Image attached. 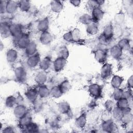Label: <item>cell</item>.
Returning a JSON list of instances; mask_svg holds the SVG:
<instances>
[{
	"mask_svg": "<svg viewBox=\"0 0 133 133\" xmlns=\"http://www.w3.org/2000/svg\"><path fill=\"white\" fill-rule=\"evenodd\" d=\"M114 36V26L111 23H109L103 28L100 38L103 43L107 44L113 38Z\"/></svg>",
	"mask_w": 133,
	"mask_h": 133,
	"instance_id": "1",
	"label": "cell"
},
{
	"mask_svg": "<svg viewBox=\"0 0 133 133\" xmlns=\"http://www.w3.org/2000/svg\"><path fill=\"white\" fill-rule=\"evenodd\" d=\"M17 47L22 50H24L31 42L30 35L27 33H24L19 38L15 39Z\"/></svg>",
	"mask_w": 133,
	"mask_h": 133,
	"instance_id": "2",
	"label": "cell"
},
{
	"mask_svg": "<svg viewBox=\"0 0 133 133\" xmlns=\"http://www.w3.org/2000/svg\"><path fill=\"white\" fill-rule=\"evenodd\" d=\"M88 91L90 96L92 98L98 99L102 95V87L97 83H92L89 85Z\"/></svg>",
	"mask_w": 133,
	"mask_h": 133,
	"instance_id": "3",
	"label": "cell"
},
{
	"mask_svg": "<svg viewBox=\"0 0 133 133\" xmlns=\"http://www.w3.org/2000/svg\"><path fill=\"white\" fill-rule=\"evenodd\" d=\"M10 32L14 39L19 38L24 33L23 25L19 23H12L10 25Z\"/></svg>",
	"mask_w": 133,
	"mask_h": 133,
	"instance_id": "4",
	"label": "cell"
},
{
	"mask_svg": "<svg viewBox=\"0 0 133 133\" xmlns=\"http://www.w3.org/2000/svg\"><path fill=\"white\" fill-rule=\"evenodd\" d=\"M94 58L96 61L101 64L107 62L108 54L107 51L103 48H98L94 52Z\"/></svg>",
	"mask_w": 133,
	"mask_h": 133,
	"instance_id": "5",
	"label": "cell"
},
{
	"mask_svg": "<svg viewBox=\"0 0 133 133\" xmlns=\"http://www.w3.org/2000/svg\"><path fill=\"white\" fill-rule=\"evenodd\" d=\"M67 63V59L57 57L52 63V69L56 73H59L63 70Z\"/></svg>",
	"mask_w": 133,
	"mask_h": 133,
	"instance_id": "6",
	"label": "cell"
},
{
	"mask_svg": "<svg viewBox=\"0 0 133 133\" xmlns=\"http://www.w3.org/2000/svg\"><path fill=\"white\" fill-rule=\"evenodd\" d=\"M101 129L106 132H112L116 131L117 126L112 118L103 120L101 125Z\"/></svg>",
	"mask_w": 133,
	"mask_h": 133,
	"instance_id": "7",
	"label": "cell"
},
{
	"mask_svg": "<svg viewBox=\"0 0 133 133\" xmlns=\"http://www.w3.org/2000/svg\"><path fill=\"white\" fill-rule=\"evenodd\" d=\"M41 60L40 54L37 52L36 54L27 57L26 65L30 69H34L38 66Z\"/></svg>",
	"mask_w": 133,
	"mask_h": 133,
	"instance_id": "8",
	"label": "cell"
},
{
	"mask_svg": "<svg viewBox=\"0 0 133 133\" xmlns=\"http://www.w3.org/2000/svg\"><path fill=\"white\" fill-rule=\"evenodd\" d=\"M113 65L111 63L106 62L102 65L100 69V76L103 79L109 78L113 73Z\"/></svg>",
	"mask_w": 133,
	"mask_h": 133,
	"instance_id": "9",
	"label": "cell"
},
{
	"mask_svg": "<svg viewBox=\"0 0 133 133\" xmlns=\"http://www.w3.org/2000/svg\"><path fill=\"white\" fill-rule=\"evenodd\" d=\"M34 82L38 85H45L48 81V74L47 71L40 70L38 71L34 76Z\"/></svg>",
	"mask_w": 133,
	"mask_h": 133,
	"instance_id": "10",
	"label": "cell"
},
{
	"mask_svg": "<svg viewBox=\"0 0 133 133\" xmlns=\"http://www.w3.org/2000/svg\"><path fill=\"white\" fill-rule=\"evenodd\" d=\"M14 76L15 79L18 82H24L27 76V72L25 69L22 66L16 67L14 70Z\"/></svg>",
	"mask_w": 133,
	"mask_h": 133,
	"instance_id": "11",
	"label": "cell"
},
{
	"mask_svg": "<svg viewBox=\"0 0 133 133\" xmlns=\"http://www.w3.org/2000/svg\"><path fill=\"white\" fill-rule=\"evenodd\" d=\"M18 57V51L15 48H9L6 52V59L9 64L15 63L17 61Z\"/></svg>",
	"mask_w": 133,
	"mask_h": 133,
	"instance_id": "12",
	"label": "cell"
},
{
	"mask_svg": "<svg viewBox=\"0 0 133 133\" xmlns=\"http://www.w3.org/2000/svg\"><path fill=\"white\" fill-rule=\"evenodd\" d=\"M104 11L101 7H96L91 11V16L94 22L98 23L104 17Z\"/></svg>",
	"mask_w": 133,
	"mask_h": 133,
	"instance_id": "13",
	"label": "cell"
},
{
	"mask_svg": "<svg viewBox=\"0 0 133 133\" xmlns=\"http://www.w3.org/2000/svg\"><path fill=\"white\" fill-rule=\"evenodd\" d=\"M26 99L32 104L36 101L38 98V94L37 88H29L24 93Z\"/></svg>",
	"mask_w": 133,
	"mask_h": 133,
	"instance_id": "14",
	"label": "cell"
},
{
	"mask_svg": "<svg viewBox=\"0 0 133 133\" xmlns=\"http://www.w3.org/2000/svg\"><path fill=\"white\" fill-rule=\"evenodd\" d=\"M11 24V23L5 21H1L0 33L2 38H7L11 36L10 32V25Z\"/></svg>",
	"mask_w": 133,
	"mask_h": 133,
	"instance_id": "15",
	"label": "cell"
},
{
	"mask_svg": "<svg viewBox=\"0 0 133 133\" xmlns=\"http://www.w3.org/2000/svg\"><path fill=\"white\" fill-rule=\"evenodd\" d=\"M39 42L43 45H48L53 41V36L48 31L41 32L39 36Z\"/></svg>",
	"mask_w": 133,
	"mask_h": 133,
	"instance_id": "16",
	"label": "cell"
},
{
	"mask_svg": "<svg viewBox=\"0 0 133 133\" xmlns=\"http://www.w3.org/2000/svg\"><path fill=\"white\" fill-rule=\"evenodd\" d=\"M13 112L14 116L19 119L28 112V110L26 106L23 104H17L14 108Z\"/></svg>",
	"mask_w": 133,
	"mask_h": 133,
	"instance_id": "17",
	"label": "cell"
},
{
	"mask_svg": "<svg viewBox=\"0 0 133 133\" xmlns=\"http://www.w3.org/2000/svg\"><path fill=\"white\" fill-rule=\"evenodd\" d=\"M123 51L117 45L115 44L111 46L109 49V54L111 57L115 60L120 59L123 56Z\"/></svg>",
	"mask_w": 133,
	"mask_h": 133,
	"instance_id": "18",
	"label": "cell"
},
{
	"mask_svg": "<svg viewBox=\"0 0 133 133\" xmlns=\"http://www.w3.org/2000/svg\"><path fill=\"white\" fill-rule=\"evenodd\" d=\"M52 61L49 56H45L41 59L38 65L40 70L47 71L52 67Z\"/></svg>",
	"mask_w": 133,
	"mask_h": 133,
	"instance_id": "19",
	"label": "cell"
},
{
	"mask_svg": "<svg viewBox=\"0 0 133 133\" xmlns=\"http://www.w3.org/2000/svg\"><path fill=\"white\" fill-rule=\"evenodd\" d=\"M87 123V115L85 113H83L77 117L74 122L75 126L79 129L84 128Z\"/></svg>",
	"mask_w": 133,
	"mask_h": 133,
	"instance_id": "20",
	"label": "cell"
},
{
	"mask_svg": "<svg viewBox=\"0 0 133 133\" xmlns=\"http://www.w3.org/2000/svg\"><path fill=\"white\" fill-rule=\"evenodd\" d=\"M50 25V22L49 18L48 17H45L41 20H40L37 24V30L41 32L47 31L49 30Z\"/></svg>",
	"mask_w": 133,
	"mask_h": 133,
	"instance_id": "21",
	"label": "cell"
},
{
	"mask_svg": "<svg viewBox=\"0 0 133 133\" xmlns=\"http://www.w3.org/2000/svg\"><path fill=\"white\" fill-rule=\"evenodd\" d=\"M64 5L61 1H52L50 3V8L54 13L59 14L63 9Z\"/></svg>",
	"mask_w": 133,
	"mask_h": 133,
	"instance_id": "22",
	"label": "cell"
},
{
	"mask_svg": "<svg viewBox=\"0 0 133 133\" xmlns=\"http://www.w3.org/2000/svg\"><path fill=\"white\" fill-rule=\"evenodd\" d=\"M18 9H19L18 1H7L6 14L12 15L17 12Z\"/></svg>",
	"mask_w": 133,
	"mask_h": 133,
	"instance_id": "23",
	"label": "cell"
},
{
	"mask_svg": "<svg viewBox=\"0 0 133 133\" xmlns=\"http://www.w3.org/2000/svg\"><path fill=\"white\" fill-rule=\"evenodd\" d=\"M85 32L86 34L89 36H95L99 32L98 24L93 22L86 25Z\"/></svg>",
	"mask_w": 133,
	"mask_h": 133,
	"instance_id": "24",
	"label": "cell"
},
{
	"mask_svg": "<svg viewBox=\"0 0 133 133\" xmlns=\"http://www.w3.org/2000/svg\"><path fill=\"white\" fill-rule=\"evenodd\" d=\"M124 81V78L118 75H114L110 81V85L113 89L121 88Z\"/></svg>",
	"mask_w": 133,
	"mask_h": 133,
	"instance_id": "25",
	"label": "cell"
},
{
	"mask_svg": "<svg viewBox=\"0 0 133 133\" xmlns=\"http://www.w3.org/2000/svg\"><path fill=\"white\" fill-rule=\"evenodd\" d=\"M37 91L39 98L44 99L50 97V88L46 85L38 86Z\"/></svg>",
	"mask_w": 133,
	"mask_h": 133,
	"instance_id": "26",
	"label": "cell"
},
{
	"mask_svg": "<svg viewBox=\"0 0 133 133\" xmlns=\"http://www.w3.org/2000/svg\"><path fill=\"white\" fill-rule=\"evenodd\" d=\"M24 52L27 57L36 54L37 52V46L35 42L31 41L24 49Z\"/></svg>",
	"mask_w": 133,
	"mask_h": 133,
	"instance_id": "27",
	"label": "cell"
},
{
	"mask_svg": "<svg viewBox=\"0 0 133 133\" xmlns=\"http://www.w3.org/2000/svg\"><path fill=\"white\" fill-rule=\"evenodd\" d=\"M58 111L62 114H69L71 111V107L67 101H61L58 104Z\"/></svg>",
	"mask_w": 133,
	"mask_h": 133,
	"instance_id": "28",
	"label": "cell"
},
{
	"mask_svg": "<svg viewBox=\"0 0 133 133\" xmlns=\"http://www.w3.org/2000/svg\"><path fill=\"white\" fill-rule=\"evenodd\" d=\"M117 44L123 51H127L131 48V41L126 37L120 39Z\"/></svg>",
	"mask_w": 133,
	"mask_h": 133,
	"instance_id": "29",
	"label": "cell"
},
{
	"mask_svg": "<svg viewBox=\"0 0 133 133\" xmlns=\"http://www.w3.org/2000/svg\"><path fill=\"white\" fill-rule=\"evenodd\" d=\"M105 1L103 0H89L86 2V6L87 8L91 11L93 9L101 7L104 4Z\"/></svg>",
	"mask_w": 133,
	"mask_h": 133,
	"instance_id": "30",
	"label": "cell"
},
{
	"mask_svg": "<svg viewBox=\"0 0 133 133\" xmlns=\"http://www.w3.org/2000/svg\"><path fill=\"white\" fill-rule=\"evenodd\" d=\"M32 121V117L31 114L28 112L22 117L18 119L19 125L22 128L28 125L29 124L31 123Z\"/></svg>",
	"mask_w": 133,
	"mask_h": 133,
	"instance_id": "31",
	"label": "cell"
},
{
	"mask_svg": "<svg viewBox=\"0 0 133 133\" xmlns=\"http://www.w3.org/2000/svg\"><path fill=\"white\" fill-rule=\"evenodd\" d=\"M17 104V97L13 95H9L5 99V105L7 108L14 109Z\"/></svg>",
	"mask_w": 133,
	"mask_h": 133,
	"instance_id": "32",
	"label": "cell"
},
{
	"mask_svg": "<svg viewBox=\"0 0 133 133\" xmlns=\"http://www.w3.org/2000/svg\"><path fill=\"white\" fill-rule=\"evenodd\" d=\"M19 9L23 12H28L31 8V2L27 0L18 1Z\"/></svg>",
	"mask_w": 133,
	"mask_h": 133,
	"instance_id": "33",
	"label": "cell"
},
{
	"mask_svg": "<svg viewBox=\"0 0 133 133\" xmlns=\"http://www.w3.org/2000/svg\"><path fill=\"white\" fill-rule=\"evenodd\" d=\"M63 95L58 85L54 86L50 88V97L53 99H59Z\"/></svg>",
	"mask_w": 133,
	"mask_h": 133,
	"instance_id": "34",
	"label": "cell"
},
{
	"mask_svg": "<svg viewBox=\"0 0 133 133\" xmlns=\"http://www.w3.org/2000/svg\"><path fill=\"white\" fill-rule=\"evenodd\" d=\"M78 22L82 24L87 25L93 22V20L91 16V15L85 13L82 14L79 17Z\"/></svg>",
	"mask_w": 133,
	"mask_h": 133,
	"instance_id": "35",
	"label": "cell"
},
{
	"mask_svg": "<svg viewBox=\"0 0 133 133\" xmlns=\"http://www.w3.org/2000/svg\"><path fill=\"white\" fill-rule=\"evenodd\" d=\"M22 129L24 130L23 132H39V130L38 124L33 122H32Z\"/></svg>",
	"mask_w": 133,
	"mask_h": 133,
	"instance_id": "36",
	"label": "cell"
},
{
	"mask_svg": "<svg viewBox=\"0 0 133 133\" xmlns=\"http://www.w3.org/2000/svg\"><path fill=\"white\" fill-rule=\"evenodd\" d=\"M124 111L123 110L118 108L117 107L115 106L114 109L111 111V116L112 117L116 120V121H119L122 118L123 114H124Z\"/></svg>",
	"mask_w": 133,
	"mask_h": 133,
	"instance_id": "37",
	"label": "cell"
},
{
	"mask_svg": "<svg viewBox=\"0 0 133 133\" xmlns=\"http://www.w3.org/2000/svg\"><path fill=\"white\" fill-rule=\"evenodd\" d=\"M58 86L63 94H65L71 90L72 87V85L70 82L67 79H65L61 82L58 85Z\"/></svg>",
	"mask_w": 133,
	"mask_h": 133,
	"instance_id": "38",
	"label": "cell"
},
{
	"mask_svg": "<svg viewBox=\"0 0 133 133\" xmlns=\"http://www.w3.org/2000/svg\"><path fill=\"white\" fill-rule=\"evenodd\" d=\"M115 104L116 107L123 110L130 107L129 101L124 98H122L116 101Z\"/></svg>",
	"mask_w": 133,
	"mask_h": 133,
	"instance_id": "39",
	"label": "cell"
},
{
	"mask_svg": "<svg viewBox=\"0 0 133 133\" xmlns=\"http://www.w3.org/2000/svg\"><path fill=\"white\" fill-rule=\"evenodd\" d=\"M125 20V15L122 11H119L116 14L114 17V22L117 25H122Z\"/></svg>",
	"mask_w": 133,
	"mask_h": 133,
	"instance_id": "40",
	"label": "cell"
},
{
	"mask_svg": "<svg viewBox=\"0 0 133 133\" xmlns=\"http://www.w3.org/2000/svg\"><path fill=\"white\" fill-rule=\"evenodd\" d=\"M69 56V51L68 47L64 45L60 46L58 50V57L67 59Z\"/></svg>",
	"mask_w": 133,
	"mask_h": 133,
	"instance_id": "41",
	"label": "cell"
},
{
	"mask_svg": "<svg viewBox=\"0 0 133 133\" xmlns=\"http://www.w3.org/2000/svg\"><path fill=\"white\" fill-rule=\"evenodd\" d=\"M43 99L38 98L36 101H35L33 104V108L34 111L38 113L42 111L43 108L44 102L43 101Z\"/></svg>",
	"mask_w": 133,
	"mask_h": 133,
	"instance_id": "42",
	"label": "cell"
},
{
	"mask_svg": "<svg viewBox=\"0 0 133 133\" xmlns=\"http://www.w3.org/2000/svg\"><path fill=\"white\" fill-rule=\"evenodd\" d=\"M73 42L78 43L82 39V33L78 28H74L71 30Z\"/></svg>",
	"mask_w": 133,
	"mask_h": 133,
	"instance_id": "43",
	"label": "cell"
},
{
	"mask_svg": "<svg viewBox=\"0 0 133 133\" xmlns=\"http://www.w3.org/2000/svg\"><path fill=\"white\" fill-rule=\"evenodd\" d=\"M112 97L113 99L116 101L123 98V89L121 88L114 89L112 93Z\"/></svg>",
	"mask_w": 133,
	"mask_h": 133,
	"instance_id": "44",
	"label": "cell"
},
{
	"mask_svg": "<svg viewBox=\"0 0 133 133\" xmlns=\"http://www.w3.org/2000/svg\"><path fill=\"white\" fill-rule=\"evenodd\" d=\"M104 106L107 111L109 112H111L112 110L116 106V104L113 100L107 99L104 103Z\"/></svg>",
	"mask_w": 133,
	"mask_h": 133,
	"instance_id": "45",
	"label": "cell"
},
{
	"mask_svg": "<svg viewBox=\"0 0 133 133\" xmlns=\"http://www.w3.org/2000/svg\"><path fill=\"white\" fill-rule=\"evenodd\" d=\"M64 41L68 43H73V39L71 31H69L64 33L62 36Z\"/></svg>",
	"mask_w": 133,
	"mask_h": 133,
	"instance_id": "46",
	"label": "cell"
},
{
	"mask_svg": "<svg viewBox=\"0 0 133 133\" xmlns=\"http://www.w3.org/2000/svg\"><path fill=\"white\" fill-rule=\"evenodd\" d=\"M132 89L127 88L126 89L123 90V98L130 101L132 99Z\"/></svg>",
	"mask_w": 133,
	"mask_h": 133,
	"instance_id": "47",
	"label": "cell"
},
{
	"mask_svg": "<svg viewBox=\"0 0 133 133\" xmlns=\"http://www.w3.org/2000/svg\"><path fill=\"white\" fill-rule=\"evenodd\" d=\"M7 1L1 0L0 1V12L1 15H4L6 13V5Z\"/></svg>",
	"mask_w": 133,
	"mask_h": 133,
	"instance_id": "48",
	"label": "cell"
},
{
	"mask_svg": "<svg viewBox=\"0 0 133 133\" xmlns=\"http://www.w3.org/2000/svg\"><path fill=\"white\" fill-rule=\"evenodd\" d=\"M15 132V128L11 126H6L4 127L3 129H2V132L3 133H12Z\"/></svg>",
	"mask_w": 133,
	"mask_h": 133,
	"instance_id": "49",
	"label": "cell"
},
{
	"mask_svg": "<svg viewBox=\"0 0 133 133\" xmlns=\"http://www.w3.org/2000/svg\"><path fill=\"white\" fill-rule=\"evenodd\" d=\"M127 88L132 89L133 87V76L131 75L128 78L127 81Z\"/></svg>",
	"mask_w": 133,
	"mask_h": 133,
	"instance_id": "50",
	"label": "cell"
},
{
	"mask_svg": "<svg viewBox=\"0 0 133 133\" xmlns=\"http://www.w3.org/2000/svg\"><path fill=\"white\" fill-rule=\"evenodd\" d=\"M69 3L73 6H74L75 7H78L81 5L82 2L81 1L73 0V1H70Z\"/></svg>",
	"mask_w": 133,
	"mask_h": 133,
	"instance_id": "51",
	"label": "cell"
}]
</instances>
